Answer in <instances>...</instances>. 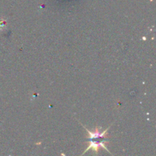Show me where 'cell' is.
Listing matches in <instances>:
<instances>
[{
	"label": "cell",
	"instance_id": "6da1fadb",
	"mask_svg": "<svg viewBox=\"0 0 156 156\" xmlns=\"http://www.w3.org/2000/svg\"><path fill=\"white\" fill-rule=\"evenodd\" d=\"M82 126H83L84 128L85 129V130L87 131V134H88V147L87 149H85V152L82 153L83 154L86 153L88 151H89V149H92L93 152L97 155L98 154L99 149L101 148L105 149L106 152H108V153L111 154V152L108 150V148L106 147V144L105 143H108L109 141L107 138V133H108V129L111 128V126L108 128V129H105V131H101V127H98L94 128L93 130H89V129H87L84 125L82 124Z\"/></svg>",
	"mask_w": 156,
	"mask_h": 156
}]
</instances>
